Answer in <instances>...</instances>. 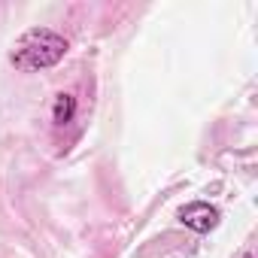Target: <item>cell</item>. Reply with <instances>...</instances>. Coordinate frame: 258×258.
<instances>
[{
    "mask_svg": "<svg viewBox=\"0 0 258 258\" xmlns=\"http://www.w3.org/2000/svg\"><path fill=\"white\" fill-rule=\"evenodd\" d=\"M64 55H67V40L49 28H37L16 43L13 64L19 70H43V67H55Z\"/></svg>",
    "mask_w": 258,
    "mask_h": 258,
    "instance_id": "cell-1",
    "label": "cell"
},
{
    "mask_svg": "<svg viewBox=\"0 0 258 258\" xmlns=\"http://www.w3.org/2000/svg\"><path fill=\"white\" fill-rule=\"evenodd\" d=\"M179 222L204 234V231H210V228L219 225V210L210 207L207 201H195V204H185V207L179 210Z\"/></svg>",
    "mask_w": 258,
    "mask_h": 258,
    "instance_id": "cell-2",
    "label": "cell"
},
{
    "mask_svg": "<svg viewBox=\"0 0 258 258\" xmlns=\"http://www.w3.org/2000/svg\"><path fill=\"white\" fill-rule=\"evenodd\" d=\"M73 112H76V97H73V94H67V91H61V94L55 97V109H52L55 124L61 127V124L73 121Z\"/></svg>",
    "mask_w": 258,
    "mask_h": 258,
    "instance_id": "cell-3",
    "label": "cell"
}]
</instances>
